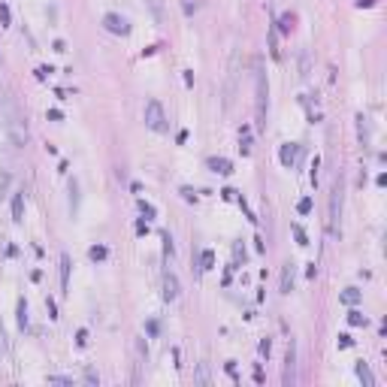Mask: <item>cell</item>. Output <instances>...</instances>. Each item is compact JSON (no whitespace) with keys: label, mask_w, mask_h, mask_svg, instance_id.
Wrapping results in <instances>:
<instances>
[{"label":"cell","mask_w":387,"mask_h":387,"mask_svg":"<svg viewBox=\"0 0 387 387\" xmlns=\"http://www.w3.org/2000/svg\"><path fill=\"white\" fill-rule=\"evenodd\" d=\"M142 118H145V127L154 130V133H164V130H167V115H164V106H161L158 100H148V103H145Z\"/></svg>","instance_id":"6da1fadb"},{"label":"cell","mask_w":387,"mask_h":387,"mask_svg":"<svg viewBox=\"0 0 387 387\" xmlns=\"http://www.w3.org/2000/svg\"><path fill=\"white\" fill-rule=\"evenodd\" d=\"M339 215H342V182L336 179V185L330 191V218H327V233L330 236L339 233Z\"/></svg>","instance_id":"7a4b0ae2"},{"label":"cell","mask_w":387,"mask_h":387,"mask_svg":"<svg viewBox=\"0 0 387 387\" xmlns=\"http://www.w3.org/2000/svg\"><path fill=\"white\" fill-rule=\"evenodd\" d=\"M6 133H9V139H12V145H27V139H30V133H27V127H24V121L18 118V112H6Z\"/></svg>","instance_id":"3957f363"},{"label":"cell","mask_w":387,"mask_h":387,"mask_svg":"<svg viewBox=\"0 0 387 387\" xmlns=\"http://www.w3.org/2000/svg\"><path fill=\"white\" fill-rule=\"evenodd\" d=\"M103 27L109 33H115V36H127L130 33V21L124 15H118V12H106L103 15Z\"/></svg>","instance_id":"277c9868"},{"label":"cell","mask_w":387,"mask_h":387,"mask_svg":"<svg viewBox=\"0 0 387 387\" xmlns=\"http://www.w3.org/2000/svg\"><path fill=\"white\" fill-rule=\"evenodd\" d=\"M285 387H293L296 384V345H293V339L288 342V354H285Z\"/></svg>","instance_id":"5b68a950"},{"label":"cell","mask_w":387,"mask_h":387,"mask_svg":"<svg viewBox=\"0 0 387 387\" xmlns=\"http://www.w3.org/2000/svg\"><path fill=\"white\" fill-rule=\"evenodd\" d=\"M257 127L266 124V79H263V73L257 70Z\"/></svg>","instance_id":"8992f818"},{"label":"cell","mask_w":387,"mask_h":387,"mask_svg":"<svg viewBox=\"0 0 387 387\" xmlns=\"http://www.w3.org/2000/svg\"><path fill=\"white\" fill-rule=\"evenodd\" d=\"M296 158H299V145L296 142H285L282 145V151H279V161H282V167H293L296 164Z\"/></svg>","instance_id":"52a82bcc"},{"label":"cell","mask_w":387,"mask_h":387,"mask_svg":"<svg viewBox=\"0 0 387 387\" xmlns=\"http://www.w3.org/2000/svg\"><path fill=\"white\" fill-rule=\"evenodd\" d=\"M164 299H167V302L179 299V279H176L173 273H167V276H164Z\"/></svg>","instance_id":"ba28073f"},{"label":"cell","mask_w":387,"mask_h":387,"mask_svg":"<svg viewBox=\"0 0 387 387\" xmlns=\"http://www.w3.org/2000/svg\"><path fill=\"white\" fill-rule=\"evenodd\" d=\"M209 170L218 173V176H230L233 173V164H230L227 158H209Z\"/></svg>","instance_id":"9c48e42d"},{"label":"cell","mask_w":387,"mask_h":387,"mask_svg":"<svg viewBox=\"0 0 387 387\" xmlns=\"http://www.w3.org/2000/svg\"><path fill=\"white\" fill-rule=\"evenodd\" d=\"M354 372H357V378L366 384V387H375V375H372V369H369V363H363V360H357V366H354Z\"/></svg>","instance_id":"30bf717a"},{"label":"cell","mask_w":387,"mask_h":387,"mask_svg":"<svg viewBox=\"0 0 387 387\" xmlns=\"http://www.w3.org/2000/svg\"><path fill=\"white\" fill-rule=\"evenodd\" d=\"M293 290V263H285L282 266V293H290Z\"/></svg>","instance_id":"8fae6325"},{"label":"cell","mask_w":387,"mask_h":387,"mask_svg":"<svg viewBox=\"0 0 387 387\" xmlns=\"http://www.w3.org/2000/svg\"><path fill=\"white\" fill-rule=\"evenodd\" d=\"M67 288H70V257L61 254V290L67 293Z\"/></svg>","instance_id":"7c38bea8"},{"label":"cell","mask_w":387,"mask_h":387,"mask_svg":"<svg viewBox=\"0 0 387 387\" xmlns=\"http://www.w3.org/2000/svg\"><path fill=\"white\" fill-rule=\"evenodd\" d=\"M339 299H342L345 305H354V302H360V290H357V288H345V290L339 293Z\"/></svg>","instance_id":"4fadbf2b"},{"label":"cell","mask_w":387,"mask_h":387,"mask_svg":"<svg viewBox=\"0 0 387 387\" xmlns=\"http://www.w3.org/2000/svg\"><path fill=\"white\" fill-rule=\"evenodd\" d=\"M21 218H24V197L15 194L12 197V221H21Z\"/></svg>","instance_id":"5bb4252c"},{"label":"cell","mask_w":387,"mask_h":387,"mask_svg":"<svg viewBox=\"0 0 387 387\" xmlns=\"http://www.w3.org/2000/svg\"><path fill=\"white\" fill-rule=\"evenodd\" d=\"M212 266H215V251H209V248H206V251L200 254V273H209Z\"/></svg>","instance_id":"9a60e30c"},{"label":"cell","mask_w":387,"mask_h":387,"mask_svg":"<svg viewBox=\"0 0 387 387\" xmlns=\"http://www.w3.org/2000/svg\"><path fill=\"white\" fill-rule=\"evenodd\" d=\"M348 324L351 327H366V315L357 312V308H351V312H348Z\"/></svg>","instance_id":"2e32d148"},{"label":"cell","mask_w":387,"mask_h":387,"mask_svg":"<svg viewBox=\"0 0 387 387\" xmlns=\"http://www.w3.org/2000/svg\"><path fill=\"white\" fill-rule=\"evenodd\" d=\"M88 257H91L94 263H97V260H106V257H109V248H106V245H94V248L88 251Z\"/></svg>","instance_id":"e0dca14e"},{"label":"cell","mask_w":387,"mask_h":387,"mask_svg":"<svg viewBox=\"0 0 387 387\" xmlns=\"http://www.w3.org/2000/svg\"><path fill=\"white\" fill-rule=\"evenodd\" d=\"M290 27H293V15L288 12V15H282V18H279V27H276V30H282V33H290Z\"/></svg>","instance_id":"ac0fdd59"},{"label":"cell","mask_w":387,"mask_h":387,"mask_svg":"<svg viewBox=\"0 0 387 387\" xmlns=\"http://www.w3.org/2000/svg\"><path fill=\"white\" fill-rule=\"evenodd\" d=\"M9 185H12V176H9L6 170H0V197H3V194L9 191Z\"/></svg>","instance_id":"d6986e66"},{"label":"cell","mask_w":387,"mask_h":387,"mask_svg":"<svg viewBox=\"0 0 387 387\" xmlns=\"http://www.w3.org/2000/svg\"><path fill=\"white\" fill-rule=\"evenodd\" d=\"M18 327H21V330L27 327V302H24V299H18Z\"/></svg>","instance_id":"ffe728a7"},{"label":"cell","mask_w":387,"mask_h":387,"mask_svg":"<svg viewBox=\"0 0 387 387\" xmlns=\"http://www.w3.org/2000/svg\"><path fill=\"white\" fill-rule=\"evenodd\" d=\"M296 212H299V215H308V212H312V197H302V200L296 203Z\"/></svg>","instance_id":"44dd1931"},{"label":"cell","mask_w":387,"mask_h":387,"mask_svg":"<svg viewBox=\"0 0 387 387\" xmlns=\"http://www.w3.org/2000/svg\"><path fill=\"white\" fill-rule=\"evenodd\" d=\"M9 18H12V15H9V6L0 3V27H9Z\"/></svg>","instance_id":"7402d4cb"},{"label":"cell","mask_w":387,"mask_h":387,"mask_svg":"<svg viewBox=\"0 0 387 387\" xmlns=\"http://www.w3.org/2000/svg\"><path fill=\"white\" fill-rule=\"evenodd\" d=\"M197 381H200V384H209V381H212V378H209V366H206V363H200V369H197Z\"/></svg>","instance_id":"603a6c76"},{"label":"cell","mask_w":387,"mask_h":387,"mask_svg":"<svg viewBox=\"0 0 387 387\" xmlns=\"http://www.w3.org/2000/svg\"><path fill=\"white\" fill-rule=\"evenodd\" d=\"M182 12L194 15V12H197V0H182Z\"/></svg>","instance_id":"cb8c5ba5"},{"label":"cell","mask_w":387,"mask_h":387,"mask_svg":"<svg viewBox=\"0 0 387 387\" xmlns=\"http://www.w3.org/2000/svg\"><path fill=\"white\" fill-rule=\"evenodd\" d=\"M139 212H142L145 218H154V215H158V212H154V206H151V203H145V200H139Z\"/></svg>","instance_id":"d4e9b609"},{"label":"cell","mask_w":387,"mask_h":387,"mask_svg":"<svg viewBox=\"0 0 387 387\" xmlns=\"http://www.w3.org/2000/svg\"><path fill=\"white\" fill-rule=\"evenodd\" d=\"M293 236H296V242H299V245H308V236H305V230H302L299 224L293 227Z\"/></svg>","instance_id":"484cf974"},{"label":"cell","mask_w":387,"mask_h":387,"mask_svg":"<svg viewBox=\"0 0 387 387\" xmlns=\"http://www.w3.org/2000/svg\"><path fill=\"white\" fill-rule=\"evenodd\" d=\"M336 345H339V348H351V345H354V339H351V336H348V333H339V339H336Z\"/></svg>","instance_id":"4316f807"},{"label":"cell","mask_w":387,"mask_h":387,"mask_svg":"<svg viewBox=\"0 0 387 387\" xmlns=\"http://www.w3.org/2000/svg\"><path fill=\"white\" fill-rule=\"evenodd\" d=\"M242 154H251V136H248V130H242Z\"/></svg>","instance_id":"83f0119b"},{"label":"cell","mask_w":387,"mask_h":387,"mask_svg":"<svg viewBox=\"0 0 387 387\" xmlns=\"http://www.w3.org/2000/svg\"><path fill=\"white\" fill-rule=\"evenodd\" d=\"M49 73H55V70H52V67H36V79L46 82V79H49Z\"/></svg>","instance_id":"f1b7e54d"},{"label":"cell","mask_w":387,"mask_h":387,"mask_svg":"<svg viewBox=\"0 0 387 387\" xmlns=\"http://www.w3.org/2000/svg\"><path fill=\"white\" fill-rule=\"evenodd\" d=\"M49 384H73V378H67V375H49Z\"/></svg>","instance_id":"f546056e"},{"label":"cell","mask_w":387,"mask_h":387,"mask_svg":"<svg viewBox=\"0 0 387 387\" xmlns=\"http://www.w3.org/2000/svg\"><path fill=\"white\" fill-rule=\"evenodd\" d=\"M221 197H224V200H230V203H236V197H239V194H236L233 188H224V191H221Z\"/></svg>","instance_id":"4dcf8cb0"},{"label":"cell","mask_w":387,"mask_h":387,"mask_svg":"<svg viewBox=\"0 0 387 387\" xmlns=\"http://www.w3.org/2000/svg\"><path fill=\"white\" fill-rule=\"evenodd\" d=\"M76 345H79V348L88 345V330H79V333H76Z\"/></svg>","instance_id":"1f68e13d"},{"label":"cell","mask_w":387,"mask_h":387,"mask_svg":"<svg viewBox=\"0 0 387 387\" xmlns=\"http://www.w3.org/2000/svg\"><path fill=\"white\" fill-rule=\"evenodd\" d=\"M46 308H49V318L58 321V305H55V299H46Z\"/></svg>","instance_id":"d6a6232c"},{"label":"cell","mask_w":387,"mask_h":387,"mask_svg":"<svg viewBox=\"0 0 387 387\" xmlns=\"http://www.w3.org/2000/svg\"><path fill=\"white\" fill-rule=\"evenodd\" d=\"M182 197H185L188 203H197V194H194L191 188H182Z\"/></svg>","instance_id":"836d02e7"},{"label":"cell","mask_w":387,"mask_h":387,"mask_svg":"<svg viewBox=\"0 0 387 387\" xmlns=\"http://www.w3.org/2000/svg\"><path fill=\"white\" fill-rule=\"evenodd\" d=\"M164 251L173 257V236H170V233H164Z\"/></svg>","instance_id":"e575fe53"},{"label":"cell","mask_w":387,"mask_h":387,"mask_svg":"<svg viewBox=\"0 0 387 387\" xmlns=\"http://www.w3.org/2000/svg\"><path fill=\"white\" fill-rule=\"evenodd\" d=\"M318 167H321V158L312 161V182H315V185H318Z\"/></svg>","instance_id":"d590c367"},{"label":"cell","mask_w":387,"mask_h":387,"mask_svg":"<svg viewBox=\"0 0 387 387\" xmlns=\"http://www.w3.org/2000/svg\"><path fill=\"white\" fill-rule=\"evenodd\" d=\"M375 3H378V0H357V6H360V9H372Z\"/></svg>","instance_id":"8d00e7d4"},{"label":"cell","mask_w":387,"mask_h":387,"mask_svg":"<svg viewBox=\"0 0 387 387\" xmlns=\"http://www.w3.org/2000/svg\"><path fill=\"white\" fill-rule=\"evenodd\" d=\"M269 348H273V342H269V339H263V342H260V354H266V357H269Z\"/></svg>","instance_id":"74e56055"},{"label":"cell","mask_w":387,"mask_h":387,"mask_svg":"<svg viewBox=\"0 0 387 387\" xmlns=\"http://www.w3.org/2000/svg\"><path fill=\"white\" fill-rule=\"evenodd\" d=\"M136 233H139V236L148 233V224H145V221H136Z\"/></svg>","instance_id":"f35d334b"},{"label":"cell","mask_w":387,"mask_h":387,"mask_svg":"<svg viewBox=\"0 0 387 387\" xmlns=\"http://www.w3.org/2000/svg\"><path fill=\"white\" fill-rule=\"evenodd\" d=\"M49 118H52V121H61L64 115H61V109H49Z\"/></svg>","instance_id":"ab89813d"},{"label":"cell","mask_w":387,"mask_h":387,"mask_svg":"<svg viewBox=\"0 0 387 387\" xmlns=\"http://www.w3.org/2000/svg\"><path fill=\"white\" fill-rule=\"evenodd\" d=\"M254 381H257V384H263V369H260V366L254 369Z\"/></svg>","instance_id":"60d3db41"},{"label":"cell","mask_w":387,"mask_h":387,"mask_svg":"<svg viewBox=\"0 0 387 387\" xmlns=\"http://www.w3.org/2000/svg\"><path fill=\"white\" fill-rule=\"evenodd\" d=\"M85 381H88V384H97V381H100V378H97V375H94V372H85Z\"/></svg>","instance_id":"b9f144b4"},{"label":"cell","mask_w":387,"mask_h":387,"mask_svg":"<svg viewBox=\"0 0 387 387\" xmlns=\"http://www.w3.org/2000/svg\"><path fill=\"white\" fill-rule=\"evenodd\" d=\"M6 348V336H3V327H0V351Z\"/></svg>","instance_id":"7bdbcfd3"}]
</instances>
